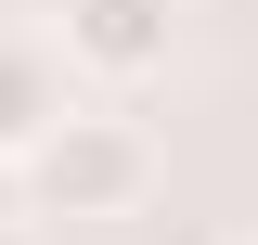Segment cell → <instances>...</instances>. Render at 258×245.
<instances>
[{
	"label": "cell",
	"mask_w": 258,
	"mask_h": 245,
	"mask_svg": "<svg viewBox=\"0 0 258 245\" xmlns=\"http://www.w3.org/2000/svg\"><path fill=\"white\" fill-rule=\"evenodd\" d=\"M142 194H155V129L103 116V103H78V116L26 155V219H129Z\"/></svg>",
	"instance_id": "obj_1"
},
{
	"label": "cell",
	"mask_w": 258,
	"mask_h": 245,
	"mask_svg": "<svg viewBox=\"0 0 258 245\" xmlns=\"http://www.w3.org/2000/svg\"><path fill=\"white\" fill-rule=\"evenodd\" d=\"M52 52L91 91H142L181 52V0H52Z\"/></svg>",
	"instance_id": "obj_2"
},
{
	"label": "cell",
	"mask_w": 258,
	"mask_h": 245,
	"mask_svg": "<svg viewBox=\"0 0 258 245\" xmlns=\"http://www.w3.org/2000/svg\"><path fill=\"white\" fill-rule=\"evenodd\" d=\"M78 116L64 103V52H39V39H0V168H26L52 129Z\"/></svg>",
	"instance_id": "obj_3"
},
{
	"label": "cell",
	"mask_w": 258,
	"mask_h": 245,
	"mask_svg": "<svg viewBox=\"0 0 258 245\" xmlns=\"http://www.w3.org/2000/svg\"><path fill=\"white\" fill-rule=\"evenodd\" d=\"M0 219H26V168H0Z\"/></svg>",
	"instance_id": "obj_4"
},
{
	"label": "cell",
	"mask_w": 258,
	"mask_h": 245,
	"mask_svg": "<svg viewBox=\"0 0 258 245\" xmlns=\"http://www.w3.org/2000/svg\"><path fill=\"white\" fill-rule=\"evenodd\" d=\"M0 245H39V219H0Z\"/></svg>",
	"instance_id": "obj_5"
},
{
	"label": "cell",
	"mask_w": 258,
	"mask_h": 245,
	"mask_svg": "<svg viewBox=\"0 0 258 245\" xmlns=\"http://www.w3.org/2000/svg\"><path fill=\"white\" fill-rule=\"evenodd\" d=\"M232 245H258V232H232Z\"/></svg>",
	"instance_id": "obj_6"
}]
</instances>
